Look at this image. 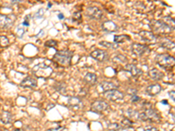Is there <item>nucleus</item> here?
Wrapping results in <instances>:
<instances>
[{
	"mask_svg": "<svg viewBox=\"0 0 175 131\" xmlns=\"http://www.w3.org/2000/svg\"><path fill=\"white\" fill-rule=\"evenodd\" d=\"M73 20L75 21H80L81 20V14L80 11H75L73 14Z\"/></svg>",
	"mask_w": 175,
	"mask_h": 131,
	"instance_id": "33",
	"label": "nucleus"
},
{
	"mask_svg": "<svg viewBox=\"0 0 175 131\" xmlns=\"http://www.w3.org/2000/svg\"><path fill=\"white\" fill-rule=\"evenodd\" d=\"M26 33V29L23 28L22 26H18L16 30V34H17V37L18 38H23V36L25 35Z\"/></svg>",
	"mask_w": 175,
	"mask_h": 131,
	"instance_id": "27",
	"label": "nucleus"
},
{
	"mask_svg": "<svg viewBox=\"0 0 175 131\" xmlns=\"http://www.w3.org/2000/svg\"><path fill=\"white\" fill-rule=\"evenodd\" d=\"M138 119L141 121H151V122H158L160 119L159 113L153 108L145 109L144 112L138 114Z\"/></svg>",
	"mask_w": 175,
	"mask_h": 131,
	"instance_id": "4",
	"label": "nucleus"
},
{
	"mask_svg": "<svg viewBox=\"0 0 175 131\" xmlns=\"http://www.w3.org/2000/svg\"><path fill=\"white\" fill-rule=\"evenodd\" d=\"M58 18H59L60 19H63V18H64V16H63V14H62V13H60V14H59V16H58Z\"/></svg>",
	"mask_w": 175,
	"mask_h": 131,
	"instance_id": "40",
	"label": "nucleus"
},
{
	"mask_svg": "<svg viewBox=\"0 0 175 131\" xmlns=\"http://www.w3.org/2000/svg\"><path fill=\"white\" fill-rule=\"evenodd\" d=\"M144 131H159L158 128H156L155 127H152V126H145L144 128Z\"/></svg>",
	"mask_w": 175,
	"mask_h": 131,
	"instance_id": "34",
	"label": "nucleus"
},
{
	"mask_svg": "<svg viewBox=\"0 0 175 131\" xmlns=\"http://www.w3.org/2000/svg\"><path fill=\"white\" fill-rule=\"evenodd\" d=\"M19 2H21V0H12L11 3H12V4H18V3H19Z\"/></svg>",
	"mask_w": 175,
	"mask_h": 131,
	"instance_id": "39",
	"label": "nucleus"
},
{
	"mask_svg": "<svg viewBox=\"0 0 175 131\" xmlns=\"http://www.w3.org/2000/svg\"><path fill=\"white\" fill-rule=\"evenodd\" d=\"M121 124H122V127H123V128H130V127H131V125L133 124V122H131L130 119L125 118V119H123V120L122 121Z\"/></svg>",
	"mask_w": 175,
	"mask_h": 131,
	"instance_id": "30",
	"label": "nucleus"
},
{
	"mask_svg": "<svg viewBox=\"0 0 175 131\" xmlns=\"http://www.w3.org/2000/svg\"><path fill=\"white\" fill-rule=\"evenodd\" d=\"M126 115L127 116L130 118V119H135V118H138V112L134 110V109H128V110L126 111Z\"/></svg>",
	"mask_w": 175,
	"mask_h": 131,
	"instance_id": "25",
	"label": "nucleus"
},
{
	"mask_svg": "<svg viewBox=\"0 0 175 131\" xmlns=\"http://www.w3.org/2000/svg\"><path fill=\"white\" fill-rule=\"evenodd\" d=\"M15 131H21V130L19 128H17V129H15Z\"/></svg>",
	"mask_w": 175,
	"mask_h": 131,
	"instance_id": "42",
	"label": "nucleus"
},
{
	"mask_svg": "<svg viewBox=\"0 0 175 131\" xmlns=\"http://www.w3.org/2000/svg\"><path fill=\"white\" fill-rule=\"evenodd\" d=\"M100 86L104 92H107L109 90L117 89V87L119 86V85H117V84H115L114 82H111V81H102L100 83Z\"/></svg>",
	"mask_w": 175,
	"mask_h": 131,
	"instance_id": "17",
	"label": "nucleus"
},
{
	"mask_svg": "<svg viewBox=\"0 0 175 131\" xmlns=\"http://www.w3.org/2000/svg\"><path fill=\"white\" fill-rule=\"evenodd\" d=\"M68 104L72 108H80L82 106V101L79 97H70L68 101Z\"/></svg>",
	"mask_w": 175,
	"mask_h": 131,
	"instance_id": "19",
	"label": "nucleus"
},
{
	"mask_svg": "<svg viewBox=\"0 0 175 131\" xmlns=\"http://www.w3.org/2000/svg\"><path fill=\"white\" fill-rule=\"evenodd\" d=\"M159 46L166 50H173L174 49V42L172 41L171 39L167 38H165V37H162L159 38Z\"/></svg>",
	"mask_w": 175,
	"mask_h": 131,
	"instance_id": "15",
	"label": "nucleus"
},
{
	"mask_svg": "<svg viewBox=\"0 0 175 131\" xmlns=\"http://www.w3.org/2000/svg\"><path fill=\"white\" fill-rule=\"evenodd\" d=\"M161 102H162L163 104H168V101H167L166 100H165V101H162Z\"/></svg>",
	"mask_w": 175,
	"mask_h": 131,
	"instance_id": "41",
	"label": "nucleus"
},
{
	"mask_svg": "<svg viewBox=\"0 0 175 131\" xmlns=\"http://www.w3.org/2000/svg\"><path fill=\"white\" fill-rule=\"evenodd\" d=\"M139 100H140V97H139V96H138L137 95H132V96H131V99H130L131 102H137V101H138Z\"/></svg>",
	"mask_w": 175,
	"mask_h": 131,
	"instance_id": "36",
	"label": "nucleus"
},
{
	"mask_svg": "<svg viewBox=\"0 0 175 131\" xmlns=\"http://www.w3.org/2000/svg\"><path fill=\"white\" fill-rule=\"evenodd\" d=\"M44 12H45V10H44L43 8H41V9H39L36 13H35V15H34V18L35 19H39V18H43V16H44Z\"/></svg>",
	"mask_w": 175,
	"mask_h": 131,
	"instance_id": "32",
	"label": "nucleus"
},
{
	"mask_svg": "<svg viewBox=\"0 0 175 131\" xmlns=\"http://www.w3.org/2000/svg\"><path fill=\"white\" fill-rule=\"evenodd\" d=\"M86 15L88 18L91 19H101L103 16V13L101 9L96 6L88 7L86 10Z\"/></svg>",
	"mask_w": 175,
	"mask_h": 131,
	"instance_id": "5",
	"label": "nucleus"
},
{
	"mask_svg": "<svg viewBox=\"0 0 175 131\" xmlns=\"http://www.w3.org/2000/svg\"><path fill=\"white\" fill-rule=\"evenodd\" d=\"M121 128V126L118 123L113 122V123H109L108 125V129L111 130V131H117Z\"/></svg>",
	"mask_w": 175,
	"mask_h": 131,
	"instance_id": "28",
	"label": "nucleus"
},
{
	"mask_svg": "<svg viewBox=\"0 0 175 131\" xmlns=\"http://www.w3.org/2000/svg\"><path fill=\"white\" fill-rule=\"evenodd\" d=\"M58 43L56 40H53V39H50V40H47L46 43H45V47H57Z\"/></svg>",
	"mask_w": 175,
	"mask_h": 131,
	"instance_id": "31",
	"label": "nucleus"
},
{
	"mask_svg": "<svg viewBox=\"0 0 175 131\" xmlns=\"http://www.w3.org/2000/svg\"><path fill=\"white\" fill-rule=\"evenodd\" d=\"M113 60L116 61V62H120V63H124V62L127 61L126 58L123 55H122V54H117V56H115L114 59H113Z\"/></svg>",
	"mask_w": 175,
	"mask_h": 131,
	"instance_id": "29",
	"label": "nucleus"
},
{
	"mask_svg": "<svg viewBox=\"0 0 175 131\" xmlns=\"http://www.w3.org/2000/svg\"><path fill=\"white\" fill-rule=\"evenodd\" d=\"M23 26H29L30 24L28 23V21H27V20H24V22H23Z\"/></svg>",
	"mask_w": 175,
	"mask_h": 131,
	"instance_id": "38",
	"label": "nucleus"
},
{
	"mask_svg": "<svg viewBox=\"0 0 175 131\" xmlns=\"http://www.w3.org/2000/svg\"><path fill=\"white\" fill-rule=\"evenodd\" d=\"M99 45L109 49H117L118 47V45L116 43H111V42H107V41H101L99 42Z\"/></svg>",
	"mask_w": 175,
	"mask_h": 131,
	"instance_id": "23",
	"label": "nucleus"
},
{
	"mask_svg": "<svg viewBox=\"0 0 175 131\" xmlns=\"http://www.w3.org/2000/svg\"><path fill=\"white\" fill-rule=\"evenodd\" d=\"M125 69L134 78H138L143 74V72L138 68H137V66H135L134 64H127L125 66Z\"/></svg>",
	"mask_w": 175,
	"mask_h": 131,
	"instance_id": "16",
	"label": "nucleus"
},
{
	"mask_svg": "<svg viewBox=\"0 0 175 131\" xmlns=\"http://www.w3.org/2000/svg\"><path fill=\"white\" fill-rule=\"evenodd\" d=\"M108 107H109V104L104 101H96L91 104V110L96 113L103 112Z\"/></svg>",
	"mask_w": 175,
	"mask_h": 131,
	"instance_id": "9",
	"label": "nucleus"
},
{
	"mask_svg": "<svg viewBox=\"0 0 175 131\" xmlns=\"http://www.w3.org/2000/svg\"><path fill=\"white\" fill-rule=\"evenodd\" d=\"M130 39V38L128 35H116L114 37V41L116 44H117V45L120 43H124L125 41H128Z\"/></svg>",
	"mask_w": 175,
	"mask_h": 131,
	"instance_id": "22",
	"label": "nucleus"
},
{
	"mask_svg": "<svg viewBox=\"0 0 175 131\" xmlns=\"http://www.w3.org/2000/svg\"><path fill=\"white\" fill-rule=\"evenodd\" d=\"M84 81L86 84H90V85H95L97 81V76L95 74L92 73H88L84 76Z\"/></svg>",
	"mask_w": 175,
	"mask_h": 131,
	"instance_id": "20",
	"label": "nucleus"
},
{
	"mask_svg": "<svg viewBox=\"0 0 175 131\" xmlns=\"http://www.w3.org/2000/svg\"><path fill=\"white\" fill-rule=\"evenodd\" d=\"M15 17L8 15H0V27L3 29H9L13 26Z\"/></svg>",
	"mask_w": 175,
	"mask_h": 131,
	"instance_id": "8",
	"label": "nucleus"
},
{
	"mask_svg": "<svg viewBox=\"0 0 175 131\" xmlns=\"http://www.w3.org/2000/svg\"><path fill=\"white\" fill-rule=\"evenodd\" d=\"M90 57L99 62H103L109 59V53L105 50L96 49L95 51L90 53Z\"/></svg>",
	"mask_w": 175,
	"mask_h": 131,
	"instance_id": "7",
	"label": "nucleus"
},
{
	"mask_svg": "<svg viewBox=\"0 0 175 131\" xmlns=\"http://www.w3.org/2000/svg\"><path fill=\"white\" fill-rule=\"evenodd\" d=\"M0 121L4 124H10L12 122V115L8 111H3L0 116Z\"/></svg>",
	"mask_w": 175,
	"mask_h": 131,
	"instance_id": "21",
	"label": "nucleus"
},
{
	"mask_svg": "<svg viewBox=\"0 0 175 131\" xmlns=\"http://www.w3.org/2000/svg\"><path fill=\"white\" fill-rule=\"evenodd\" d=\"M20 86L26 88H34L37 86V80L31 76H27L21 81Z\"/></svg>",
	"mask_w": 175,
	"mask_h": 131,
	"instance_id": "13",
	"label": "nucleus"
},
{
	"mask_svg": "<svg viewBox=\"0 0 175 131\" xmlns=\"http://www.w3.org/2000/svg\"><path fill=\"white\" fill-rule=\"evenodd\" d=\"M102 29L104 32H106L111 33V32H117V29H118V26L114 23L113 21L109 20V21L103 22V23L102 24Z\"/></svg>",
	"mask_w": 175,
	"mask_h": 131,
	"instance_id": "12",
	"label": "nucleus"
},
{
	"mask_svg": "<svg viewBox=\"0 0 175 131\" xmlns=\"http://www.w3.org/2000/svg\"><path fill=\"white\" fill-rule=\"evenodd\" d=\"M131 51L132 53L138 56H142L143 54H144L146 52L149 51V47L145 45H141V44H138V43H133L131 45Z\"/></svg>",
	"mask_w": 175,
	"mask_h": 131,
	"instance_id": "10",
	"label": "nucleus"
},
{
	"mask_svg": "<svg viewBox=\"0 0 175 131\" xmlns=\"http://www.w3.org/2000/svg\"><path fill=\"white\" fill-rule=\"evenodd\" d=\"M64 129H65L64 127H62V126H58V127H54V128H49L48 130H49V131H63Z\"/></svg>",
	"mask_w": 175,
	"mask_h": 131,
	"instance_id": "35",
	"label": "nucleus"
},
{
	"mask_svg": "<svg viewBox=\"0 0 175 131\" xmlns=\"http://www.w3.org/2000/svg\"><path fill=\"white\" fill-rule=\"evenodd\" d=\"M156 61L159 67L165 69H168L174 66L175 59L172 56L168 54H158L156 56Z\"/></svg>",
	"mask_w": 175,
	"mask_h": 131,
	"instance_id": "3",
	"label": "nucleus"
},
{
	"mask_svg": "<svg viewBox=\"0 0 175 131\" xmlns=\"http://www.w3.org/2000/svg\"><path fill=\"white\" fill-rule=\"evenodd\" d=\"M138 35L140 36L142 40H144L145 42H149V43H154L157 39L156 35L149 31H140Z\"/></svg>",
	"mask_w": 175,
	"mask_h": 131,
	"instance_id": "11",
	"label": "nucleus"
},
{
	"mask_svg": "<svg viewBox=\"0 0 175 131\" xmlns=\"http://www.w3.org/2000/svg\"><path fill=\"white\" fill-rule=\"evenodd\" d=\"M74 53L69 50H61L58 51L53 57V60L63 67L69 66L71 63V59L73 57Z\"/></svg>",
	"mask_w": 175,
	"mask_h": 131,
	"instance_id": "1",
	"label": "nucleus"
},
{
	"mask_svg": "<svg viewBox=\"0 0 175 131\" xmlns=\"http://www.w3.org/2000/svg\"><path fill=\"white\" fill-rule=\"evenodd\" d=\"M150 27L152 31V33L154 32L157 34H167L173 31L161 20H151L150 23Z\"/></svg>",
	"mask_w": 175,
	"mask_h": 131,
	"instance_id": "2",
	"label": "nucleus"
},
{
	"mask_svg": "<svg viewBox=\"0 0 175 131\" xmlns=\"http://www.w3.org/2000/svg\"><path fill=\"white\" fill-rule=\"evenodd\" d=\"M149 76L153 80H160L164 77V74L157 68H152L149 71Z\"/></svg>",
	"mask_w": 175,
	"mask_h": 131,
	"instance_id": "18",
	"label": "nucleus"
},
{
	"mask_svg": "<svg viewBox=\"0 0 175 131\" xmlns=\"http://www.w3.org/2000/svg\"><path fill=\"white\" fill-rule=\"evenodd\" d=\"M168 95H169L170 98H171V99H172V100L174 101V100H175V99H174V95H175L174 91H173V90H172V91H170V92L168 93Z\"/></svg>",
	"mask_w": 175,
	"mask_h": 131,
	"instance_id": "37",
	"label": "nucleus"
},
{
	"mask_svg": "<svg viewBox=\"0 0 175 131\" xmlns=\"http://www.w3.org/2000/svg\"><path fill=\"white\" fill-rule=\"evenodd\" d=\"M123 96H124L123 94L117 89H112V90H109L107 92H104V97L112 101H121L123 99Z\"/></svg>",
	"mask_w": 175,
	"mask_h": 131,
	"instance_id": "6",
	"label": "nucleus"
},
{
	"mask_svg": "<svg viewBox=\"0 0 175 131\" xmlns=\"http://www.w3.org/2000/svg\"><path fill=\"white\" fill-rule=\"evenodd\" d=\"M163 22L166 26H168L172 30H174V19L172 17H170V16L165 17Z\"/></svg>",
	"mask_w": 175,
	"mask_h": 131,
	"instance_id": "24",
	"label": "nucleus"
},
{
	"mask_svg": "<svg viewBox=\"0 0 175 131\" xmlns=\"http://www.w3.org/2000/svg\"><path fill=\"white\" fill-rule=\"evenodd\" d=\"M10 44L9 38L6 36L0 35V47H7Z\"/></svg>",
	"mask_w": 175,
	"mask_h": 131,
	"instance_id": "26",
	"label": "nucleus"
},
{
	"mask_svg": "<svg viewBox=\"0 0 175 131\" xmlns=\"http://www.w3.org/2000/svg\"><path fill=\"white\" fill-rule=\"evenodd\" d=\"M161 89H162V87L160 85L152 84V85H149L146 87L145 93L150 96H154V95H157L158 94H159L161 92Z\"/></svg>",
	"mask_w": 175,
	"mask_h": 131,
	"instance_id": "14",
	"label": "nucleus"
},
{
	"mask_svg": "<svg viewBox=\"0 0 175 131\" xmlns=\"http://www.w3.org/2000/svg\"><path fill=\"white\" fill-rule=\"evenodd\" d=\"M51 5H52L51 3H49V4H48V7H51Z\"/></svg>",
	"mask_w": 175,
	"mask_h": 131,
	"instance_id": "43",
	"label": "nucleus"
}]
</instances>
